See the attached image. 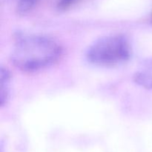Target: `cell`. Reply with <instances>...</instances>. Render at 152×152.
Instances as JSON below:
<instances>
[{
	"label": "cell",
	"mask_w": 152,
	"mask_h": 152,
	"mask_svg": "<svg viewBox=\"0 0 152 152\" xmlns=\"http://www.w3.org/2000/svg\"><path fill=\"white\" fill-rule=\"evenodd\" d=\"M76 0H59L57 3L58 8L60 10H65L68 8Z\"/></svg>",
	"instance_id": "cell-6"
},
{
	"label": "cell",
	"mask_w": 152,
	"mask_h": 152,
	"mask_svg": "<svg viewBox=\"0 0 152 152\" xmlns=\"http://www.w3.org/2000/svg\"><path fill=\"white\" fill-rule=\"evenodd\" d=\"M39 0H16V8L19 13H26L35 6Z\"/></svg>",
	"instance_id": "cell-5"
},
{
	"label": "cell",
	"mask_w": 152,
	"mask_h": 152,
	"mask_svg": "<svg viewBox=\"0 0 152 152\" xmlns=\"http://www.w3.org/2000/svg\"><path fill=\"white\" fill-rule=\"evenodd\" d=\"M134 81L141 87L152 88V58L140 65L134 74Z\"/></svg>",
	"instance_id": "cell-3"
},
{
	"label": "cell",
	"mask_w": 152,
	"mask_h": 152,
	"mask_svg": "<svg viewBox=\"0 0 152 152\" xmlns=\"http://www.w3.org/2000/svg\"><path fill=\"white\" fill-rule=\"evenodd\" d=\"M11 77L7 68L1 66L0 68V105L4 106L7 104L10 96Z\"/></svg>",
	"instance_id": "cell-4"
},
{
	"label": "cell",
	"mask_w": 152,
	"mask_h": 152,
	"mask_svg": "<svg viewBox=\"0 0 152 152\" xmlns=\"http://www.w3.org/2000/svg\"><path fill=\"white\" fill-rule=\"evenodd\" d=\"M61 53V46L50 37L19 34L15 37L10 60L21 71L34 72L53 65Z\"/></svg>",
	"instance_id": "cell-1"
},
{
	"label": "cell",
	"mask_w": 152,
	"mask_h": 152,
	"mask_svg": "<svg viewBox=\"0 0 152 152\" xmlns=\"http://www.w3.org/2000/svg\"><path fill=\"white\" fill-rule=\"evenodd\" d=\"M132 55L129 41L123 35H108L94 42L86 50L90 63L96 66L113 67L127 62Z\"/></svg>",
	"instance_id": "cell-2"
}]
</instances>
